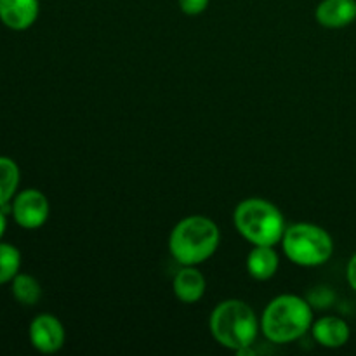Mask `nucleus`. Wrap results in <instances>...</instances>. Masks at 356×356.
<instances>
[{
  "label": "nucleus",
  "mask_w": 356,
  "mask_h": 356,
  "mask_svg": "<svg viewBox=\"0 0 356 356\" xmlns=\"http://www.w3.org/2000/svg\"><path fill=\"white\" fill-rule=\"evenodd\" d=\"M313 325V312L308 301L294 294L275 298L266 306L261 320L264 337L271 343L287 344L301 339Z\"/></svg>",
  "instance_id": "nucleus-1"
},
{
  "label": "nucleus",
  "mask_w": 356,
  "mask_h": 356,
  "mask_svg": "<svg viewBox=\"0 0 356 356\" xmlns=\"http://www.w3.org/2000/svg\"><path fill=\"white\" fill-rule=\"evenodd\" d=\"M211 332L221 346L236 353H250V346L256 343L259 332V322L247 302L228 299L212 312Z\"/></svg>",
  "instance_id": "nucleus-2"
},
{
  "label": "nucleus",
  "mask_w": 356,
  "mask_h": 356,
  "mask_svg": "<svg viewBox=\"0 0 356 356\" xmlns=\"http://www.w3.org/2000/svg\"><path fill=\"white\" fill-rule=\"evenodd\" d=\"M219 228L205 216H190L174 226L169 249L174 259L183 266H197L218 250Z\"/></svg>",
  "instance_id": "nucleus-3"
},
{
  "label": "nucleus",
  "mask_w": 356,
  "mask_h": 356,
  "mask_svg": "<svg viewBox=\"0 0 356 356\" xmlns=\"http://www.w3.org/2000/svg\"><path fill=\"white\" fill-rule=\"evenodd\" d=\"M236 229L254 245H277L285 233V219L277 205L263 198L240 202L233 214Z\"/></svg>",
  "instance_id": "nucleus-4"
},
{
  "label": "nucleus",
  "mask_w": 356,
  "mask_h": 356,
  "mask_svg": "<svg viewBox=\"0 0 356 356\" xmlns=\"http://www.w3.org/2000/svg\"><path fill=\"white\" fill-rule=\"evenodd\" d=\"M284 252L298 266H322L332 257V236L323 228L309 222H298L285 228L282 236Z\"/></svg>",
  "instance_id": "nucleus-5"
},
{
  "label": "nucleus",
  "mask_w": 356,
  "mask_h": 356,
  "mask_svg": "<svg viewBox=\"0 0 356 356\" xmlns=\"http://www.w3.org/2000/svg\"><path fill=\"white\" fill-rule=\"evenodd\" d=\"M13 218L21 228L37 229L49 218V200L42 191L24 190L14 197Z\"/></svg>",
  "instance_id": "nucleus-6"
},
{
  "label": "nucleus",
  "mask_w": 356,
  "mask_h": 356,
  "mask_svg": "<svg viewBox=\"0 0 356 356\" xmlns=\"http://www.w3.org/2000/svg\"><path fill=\"white\" fill-rule=\"evenodd\" d=\"M30 341L33 348L40 353H56L65 344V329L63 323L54 315H38L30 323Z\"/></svg>",
  "instance_id": "nucleus-7"
},
{
  "label": "nucleus",
  "mask_w": 356,
  "mask_h": 356,
  "mask_svg": "<svg viewBox=\"0 0 356 356\" xmlns=\"http://www.w3.org/2000/svg\"><path fill=\"white\" fill-rule=\"evenodd\" d=\"M38 10V0H0V21L10 30H28L37 21Z\"/></svg>",
  "instance_id": "nucleus-8"
},
{
  "label": "nucleus",
  "mask_w": 356,
  "mask_h": 356,
  "mask_svg": "<svg viewBox=\"0 0 356 356\" xmlns=\"http://www.w3.org/2000/svg\"><path fill=\"white\" fill-rule=\"evenodd\" d=\"M315 17L322 26L332 30L350 26L356 19V0H322Z\"/></svg>",
  "instance_id": "nucleus-9"
},
{
  "label": "nucleus",
  "mask_w": 356,
  "mask_h": 356,
  "mask_svg": "<svg viewBox=\"0 0 356 356\" xmlns=\"http://www.w3.org/2000/svg\"><path fill=\"white\" fill-rule=\"evenodd\" d=\"M174 296L184 305H195L200 301L207 289L205 277L195 266H184L183 270L177 271L172 282Z\"/></svg>",
  "instance_id": "nucleus-10"
},
{
  "label": "nucleus",
  "mask_w": 356,
  "mask_h": 356,
  "mask_svg": "<svg viewBox=\"0 0 356 356\" xmlns=\"http://www.w3.org/2000/svg\"><path fill=\"white\" fill-rule=\"evenodd\" d=\"M312 332L316 343L330 350L344 346L351 336L350 325L339 316H323L313 323Z\"/></svg>",
  "instance_id": "nucleus-11"
},
{
  "label": "nucleus",
  "mask_w": 356,
  "mask_h": 356,
  "mask_svg": "<svg viewBox=\"0 0 356 356\" xmlns=\"http://www.w3.org/2000/svg\"><path fill=\"white\" fill-rule=\"evenodd\" d=\"M278 264H280V257L273 245H254V249L247 256L249 275L261 282L273 278L278 270Z\"/></svg>",
  "instance_id": "nucleus-12"
},
{
  "label": "nucleus",
  "mask_w": 356,
  "mask_h": 356,
  "mask_svg": "<svg viewBox=\"0 0 356 356\" xmlns=\"http://www.w3.org/2000/svg\"><path fill=\"white\" fill-rule=\"evenodd\" d=\"M19 186V167L9 156H0V207L9 204Z\"/></svg>",
  "instance_id": "nucleus-13"
},
{
  "label": "nucleus",
  "mask_w": 356,
  "mask_h": 356,
  "mask_svg": "<svg viewBox=\"0 0 356 356\" xmlns=\"http://www.w3.org/2000/svg\"><path fill=\"white\" fill-rule=\"evenodd\" d=\"M13 296L19 305L33 306L42 298V287L31 275L17 273L13 278Z\"/></svg>",
  "instance_id": "nucleus-14"
},
{
  "label": "nucleus",
  "mask_w": 356,
  "mask_h": 356,
  "mask_svg": "<svg viewBox=\"0 0 356 356\" xmlns=\"http://www.w3.org/2000/svg\"><path fill=\"white\" fill-rule=\"evenodd\" d=\"M21 254L10 243L0 242V285L13 282V278L19 273Z\"/></svg>",
  "instance_id": "nucleus-15"
},
{
  "label": "nucleus",
  "mask_w": 356,
  "mask_h": 356,
  "mask_svg": "<svg viewBox=\"0 0 356 356\" xmlns=\"http://www.w3.org/2000/svg\"><path fill=\"white\" fill-rule=\"evenodd\" d=\"M209 6V0H179V7L188 16H198Z\"/></svg>",
  "instance_id": "nucleus-16"
},
{
  "label": "nucleus",
  "mask_w": 356,
  "mask_h": 356,
  "mask_svg": "<svg viewBox=\"0 0 356 356\" xmlns=\"http://www.w3.org/2000/svg\"><path fill=\"white\" fill-rule=\"evenodd\" d=\"M346 278H348V284H350V287L356 292V254L351 257L350 263H348Z\"/></svg>",
  "instance_id": "nucleus-17"
},
{
  "label": "nucleus",
  "mask_w": 356,
  "mask_h": 356,
  "mask_svg": "<svg viewBox=\"0 0 356 356\" xmlns=\"http://www.w3.org/2000/svg\"><path fill=\"white\" fill-rule=\"evenodd\" d=\"M6 228H7V219H6V214H3V212L0 211V238H2L3 233H6Z\"/></svg>",
  "instance_id": "nucleus-18"
}]
</instances>
